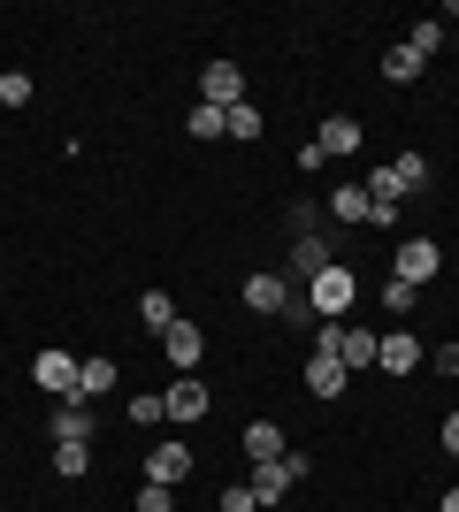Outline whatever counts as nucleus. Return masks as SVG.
Wrapping results in <instances>:
<instances>
[{
    "label": "nucleus",
    "instance_id": "14",
    "mask_svg": "<svg viewBox=\"0 0 459 512\" xmlns=\"http://www.w3.org/2000/svg\"><path fill=\"white\" fill-rule=\"evenodd\" d=\"M62 436L69 444H92V406L85 398H62V406H54V444H62Z\"/></svg>",
    "mask_w": 459,
    "mask_h": 512
},
{
    "label": "nucleus",
    "instance_id": "17",
    "mask_svg": "<svg viewBox=\"0 0 459 512\" xmlns=\"http://www.w3.org/2000/svg\"><path fill=\"white\" fill-rule=\"evenodd\" d=\"M375 344H383V329H352V321H345V344H337V360H345V375L375 367Z\"/></svg>",
    "mask_w": 459,
    "mask_h": 512
},
{
    "label": "nucleus",
    "instance_id": "32",
    "mask_svg": "<svg viewBox=\"0 0 459 512\" xmlns=\"http://www.w3.org/2000/svg\"><path fill=\"white\" fill-rule=\"evenodd\" d=\"M437 444H444V459H459V413H444V428H437Z\"/></svg>",
    "mask_w": 459,
    "mask_h": 512
},
{
    "label": "nucleus",
    "instance_id": "13",
    "mask_svg": "<svg viewBox=\"0 0 459 512\" xmlns=\"http://www.w3.org/2000/svg\"><path fill=\"white\" fill-rule=\"evenodd\" d=\"M314 146H322V161H329V153H360L368 138H360V123H352V115H329V123L314 130Z\"/></svg>",
    "mask_w": 459,
    "mask_h": 512
},
{
    "label": "nucleus",
    "instance_id": "10",
    "mask_svg": "<svg viewBox=\"0 0 459 512\" xmlns=\"http://www.w3.org/2000/svg\"><path fill=\"white\" fill-rule=\"evenodd\" d=\"M291 260H299V268H291V276H322V268H337V253H329V237L322 230H306V237H291Z\"/></svg>",
    "mask_w": 459,
    "mask_h": 512
},
{
    "label": "nucleus",
    "instance_id": "24",
    "mask_svg": "<svg viewBox=\"0 0 459 512\" xmlns=\"http://www.w3.org/2000/svg\"><path fill=\"white\" fill-rule=\"evenodd\" d=\"M391 169H398V184H406V199H414L421 184H429V161H421V153H398Z\"/></svg>",
    "mask_w": 459,
    "mask_h": 512
},
{
    "label": "nucleus",
    "instance_id": "15",
    "mask_svg": "<svg viewBox=\"0 0 459 512\" xmlns=\"http://www.w3.org/2000/svg\"><path fill=\"white\" fill-rule=\"evenodd\" d=\"M245 490L261 497V512H276L291 497V474H284V459H268V467H253V482H245Z\"/></svg>",
    "mask_w": 459,
    "mask_h": 512
},
{
    "label": "nucleus",
    "instance_id": "4",
    "mask_svg": "<svg viewBox=\"0 0 459 512\" xmlns=\"http://www.w3.org/2000/svg\"><path fill=\"white\" fill-rule=\"evenodd\" d=\"M421 360H429V352H421L414 329H383V344H375V367H383V375H398V383H406Z\"/></svg>",
    "mask_w": 459,
    "mask_h": 512
},
{
    "label": "nucleus",
    "instance_id": "19",
    "mask_svg": "<svg viewBox=\"0 0 459 512\" xmlns=\"http://www.w3.org/2000/svg\"><path fill=\"white\" fill-rule=\"evenodd\" d=\"M261 107H253V100H238V107H230V115H222V138H238V146H253V138H261Z\"/></svg>",
    "mask_w": 459,
    "mask_h": 512
},
{
    "label": "nucleus",
    "instance_id": "1",
    "mask_svg": "<svg viewBox=\"0 0 459 512\" xmlns=\"http://www.w3.org/2000/svg\"><path fill=\"white\" fill-rule=\"evenodd\" d=\"M306 306H314V321H345L360 306V276L352 268H322V276L306 283Z\"/></svg>",
    "mask_w": 459,
    "mask_h": 512
},
{
    "label": "nucleus",
    "instance_id": "31",
    "mask_svg": "<svg viewBox=\"0 0 459 512\" xmlns=\"http://www.w3.org/2000/svg\"><path fill=\"white\" fill-rule=\"evenodd\" d=\"M429 367H437V375H459V344H437V352H429Z\"/></svg>",
    "mask_w": 459,
    "mask_h": 512
},
{
    "label": "nucleus",
    "instance_id": "28",
    "mask_svg": "<svg viewBox=\"0 0 459 512\" xmlns=\"http://www.w3.org/2000/svg\"><path fill=\"white\" fill-rule=\"evenodd\" d=\"M138 512H176V490H161V482H146V490H138Z\"/></svg>",
    "mask_w": 459,
    "mask_h": 512
},
{
    "label": "nucleus",
    "instance_id": "11",
    "mask_svg": "<svg viewBox=\"0 0 459 512\" xmlns=\"http://www.w3.org/2000/svg\"><path fill=\"white\" fill-rule=\"evenodd\" d=\"M238 444H245V459H253V467H268V459H284V428H276V421H253V428H245V436H238Z\"/></svg>",
    "mask_w": 459,
    "mask_h": 512
},
{
    "label": "nucleus",
    "instance_id": "3",
    "mask_svg": "<svg viewBox=\"0 0 459 512\" xmlns=\"http://www.w3.org/2000/svg\"><path fill=\"white\" fill-rule=\"evenodd\" d=\"M291 299H299V291H291L284 276H276V268H253V276H245V314H291Z\"/></svg>",
    "mask_w": 459,
    "mask_h": 512
},
{
    "label": "nucleus",
    "instance_id": "29",
    "mask_svg": "<svg viewBox=\"0 0 459 512\" xmlns=\"http://www.w3.org/2000/svg\"><path fill=\"white\" fill-rule=\"evenodd\" d=\"M383 306H391V314H414V283L391 276V283H383Z\"/></svg>",
    "mask_w": 459,
    "mask_h": 512
},
{
    "label": "nucleus",
    "instance_id": "16",
    "mask_svg": "<svg viewBox=\"0 0 459 512\" xmlns=\"http://www.w3.org/2000/svg\"><path fill=\"white\" fill-rule=\"evenodd\" d=\"M337 222H375V199H368V184H337V192L322 199Z\"/></svg>",
    "mask_w": 459,
    "mask_h": 512
},
{
    "label": "nucleus",
    "instance_id": "18",
    "mask_svg": "<svg viewBox=\"0 0 459 512\" xmlns=\"http://www.w3.org/2000/svg\"><path fill=\"white\" fill-rule=\"evenodd\" d=\"M108 390H115V360H77V398H85V406L108 398Z\"/></svg>",
    "mask_w": 459,
    "mask_h": 512
},
{
    "label": "nucleus",
    "instance_id": "27",
    "mask_svg": "<svg viewBox=\"0 0 459 512\" xmlns=\"http://www.w3.org/2000/svg\"><path fill=\"white\" fill-rule=\"evenodd\" d=\"M406 46H414L421 62H429V54H437V46H444V23H414V39H406Z\"/></svg>",
    "mask_w": 459,
    "mask_h": 512
},
{
    "label": "nucleus",
    "instance_id": "25",
    "mask_svg": "<svg viewBox=\"0 0 459 512\" xmlns=\"http://www.w3.org/2000/svg\"><path fill=\"white\" fill-rule=\"evenodd\" d=\"M31 100V69H0V107H23Z\"/></svg>",
    "mask_w": 459,
    "mask_h": 512
},
{
    "label": "nucleus",
    "instance_id": "30",
    "mask_svg": "<svg viewBox=\"0 0 459 512\" xmlns=\"http://www.w3.org/2000/svg\"><path fill=\"white\" fill-rule=\"evenodd\" d=\"M222 512H261V497H253V490L238 482V490H222Z\"/></svg>",
    "mask_w": 459,
    "mask_h": 512
},
{
    "label": "nucleus",
    "instance_id": "2",
    "mask_svg": "<svg viewBox=\"0 0 459 512\" xmlns=\"http://www.w3.org/2000/svg\"><path fill=\"white\" fill-rule=\"evenodd\" d=\"M391 276L398 283H437L444 276V253H437V237H398V260H391Z\"/></svg>",
    "mask_w": 459,
    "mask_h": 512
},
{
    "label": "nucleus",
    "instance_id": "26",
    "mask_svg": "<svg viewBox=\"0 0 459 512\" xmlns=\"http://www.w3.org/2000/svg\"><path fill=\"white\" fill-rule=\"evenodd\" d=\"M184 130H192V138H222V107H207V100H199L192 115H184Z\"/></svg>",
    "mask_w": 459,
    "mask_h": 512
},
{
    "label": "nucleus",
    "instance_id": "9",
    "mask_svg": "<svg viewBox=\"0 0 459 512\" xmlns=\"http://www.w3.org/2000/svg\"><path fill=\"white\" fill-rule=\"evenodd\" d=\"M161 344H169V360L184 367V375H192V367L207 360V337H199V329H192V321H184V314H176L169 329H161Z\"/></svg>",
    "mask_w": 459,
    "mask_h": 512
},
{
    "label": "nucleus",
    "instance_id": "5",
    "mask_svg": "<svg viewBox=\"0 0 459 512\" xmlns=\"http://www.w3.org/2000/svg\"><path fill=\"white\" fill-rule=\"evenodd\" d=\"M31 383H39V390H54V398H77V352L46 344L39 360H31Z\"/></svg>",
    "mask_w": 459,
    "mask_h": 512
},
{
    "label": "nucleus",
    "instance_id": "7",
    "mask_svg": "<svg viewBox=\"0 0 459 512\" xmlns=\"http://www.w3.org/2000/svg\"><path fill=\"white\" fill-rule=\"evenodd\" d=\"M161 398H169V421H207V406H215V390L199 383V375H176Z\"/></svg>",
    "mask_w": 459,
    "mask_h": 512
},
{
    "label": "nucleus",
    "instance_id": "23",
    "mask_svg": "<svg viewBox=\"0 0 459 512\" xmlns=\"http://www.w3.org/2000/svg\"><path fill=\"white\" fill-rule=\"evenodd\" d=\"M138 314H146V329H169V321H176V299H169V291H146V299H138Z\"/></svg>",
    "mask_w": 459,
    "mask_h": 512
},
{
    "label": "nucleus",
    "instance_id": "21",
    "mask_svg": "<svg viewBox=\"0 0 459 512\" xmlns=\"http://www.w3.org/2000/svg\"><path fill=\"white\" fill-rule=\"evenodd\" d=\"M85 467H92V444H69V436H62V444H54V474H62V482H77Z\"/></svg>",
    "mask_w": 459,
    "mask_h": 512
},
{
    "label": "nucleus",
    "instance_id": "20",
    "mask_svg": "<svg viewBox=\"0 0 459 512\" xmlns=\"http://www.w3.org/2000/svg\"><path fill=\"white\" fill-rule=\"evenodd\" d=\"M421 69L429 62H421L414 46H391V54H383V77H391V85H421Z\"/></svg>",
    "mask_w": 459,
    "mask_h": 512
},
{
    "label": "nucleus",
    "instance_id": "33",
    "mask_svg": "<svg viewBox=\"0 0 459 512\" xmlns=\"http://www.w3.org/2000/svg\"><path fill=\"white\" fill-rule=\"evenodd\" d=\"M437 512H459V490H444V505H437Z\"/></svg>",
    "mask_w": 459,
    "mask_h": 512
},
{
    "label": "nucleus",
    "instance_id": "22",
    "mask_svg": "<svg viewBox=\"0 0 459 512\" xmlns=\"http://www.w3.org/2000/svg\"><path fill=\"white\" fill-rule=\"evenodd\" d=\"M131 421H138V428L169 421V398H161V390H138V398H131Z\"/></svg>",
    "mask_w": 459,
    "mask_h": 512
},
{
    "label": "nucleus",
    "instance_id": "6",
    "mask_svg": "<svg viewBox=\"0 0 459 512\" xmlns=\"http://www.w3.org/2000/svg\"><path fill=\"white\" fill-rule=\"evenodd\" d=\"M199 100L230 115V107L245 100V69H238V62H207V69H199Z\"/></svg>",
    "mask_w": 459,
    "mask_h": 512
},
{
    "label": "nucleus",
    "instance_id": "12",
    "mask_svg": "<svg viewBox=\"0 0 459 512\" xmlns=\"http://www.w3.org/2000/svg\"><path fill=\"white\" fill-rule=\"evenodd\" d=\"M306 390H314V398H345L352 390L345 360H322V352H314V360H306Z\"/></svg>",
    "mask_w": 459,
    "mask_h": 512
},
{
    "label": "nucleus",
    "instance_id": "8",
    "mask_svg": "<svg viewBox=\"0 0 459 512\" xmlns=\"http://www.w3.org/2000/svg\"><path fill=\"white\" fill-rule=\"evenodd\" d=\"M184 474H192V444H153L146 451V482H161V490H176V482H184Z\"/></svg>",
    "mask_w": 459,
    "mask_h": 512
}]
</instances>
